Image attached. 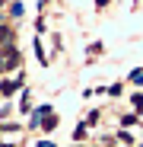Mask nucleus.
Returning a JSON list of instances; mask_svg holds the SVG:
<instances>
[{"instance_id": "8", "label": "nucleus", "mask_w": 143, "mask_h": 147, "mask_svg": "<svg viewBox=\"0 0 143 147\" xmlns=\"http://www.w3.org/2000/svg\"><path fill=\"white\" fill-rule=\"evenodd\" d=\"M86 134H89V128H86V125H83V121H80V125L73 128V141H83Z\"/></svg>"}, {"instance_id": "18", "label": "nucleus", "mask_w": 143, "mask_h": 147, "mask_svg": "<svg viewBox=\"0 0 143 147\" xmlns=\"http://www.w3.org/2000/svg\"><path fill=\"white\" fill-rule=\"evenodd\" d=\"M140 147H143V144H140Z\"/></svg>"}, {"instance_id": "15", "label": "nucleus", "mask_w": 143, "mask_h": 147, "mask_svg": "<svg viewBox=\"0 0 143 147\" xmlns=\"http://www.w3.org/2000/svg\"><path fill=\"white\" fill-rule=\"evenodd\" d=\"M0 147H16V144H3V141H0Z\"/></svg>"}, {"instance_id": "2", "label": "nucleus", "mask_w": 143, "mask_h": 147, "mask_svg": "<svg viewBox=\"0 0 143 147\" xmlns=\"http://www.w3.org/2000/svg\"><path fill=\"white\" fill-rule=\"evenodd\" d=\"M19 86H22V74H16V80H3V83H0V96H7V99H10Z\"/></svg>"}, {"instance_id": "3", "label": "nucleus", "mask_w": 143, "mask_h": 147, "mask_svg": "<svg viewBox=\"0 0 143 147\" xmlns=\"http://www.w3.org/2000/svg\"><path fill=\"white\" fill-rule=\"evenodd\" d=\"M41 131H57V115H54V112L41 118Z\"/></svg>"}, {"instance_id": "1", "label": "nucleus", "mask_w": 143, "mask_h": 147, "mask_svg": "<svg viewBox=\"0 0 143 147\" xmlns=\"http://www.w3.org/2000/svg\"><path fill=\"white\" fill-rule=\"evenodd\" d=\"M19 61H22V55H19V48L16 45H3V51H0V67H3V74L7 70H13V67H19Z\"/></svg>"}, {"instance_id": "4", "label": "nucleus", "mask_w": 143, "mask_h": 147, "mask_svg": "<svg viewBox=\"0 0 143 147\" xmlns=\"http://www.w3.org/2000/svg\"><path fill=\"white\" fill-rule=\"evenodd\" d=\"M127 99H130V106H134V112L140 115V112H143V93H130Z\"/></svg>"}, {"instance_id": "10", "label": "nucleus", "mask_w": 143, "mask_h": 147, "mask_svg": "<svg viewBox=\"0 0 143 147\" xmlns=\"http://www.w3.org/2000/svg\"><path fill=\"white\" fill-rule=\"evenodd\" d=\"M35 58H38V61H41V64H45V67H48V55H45V51H41V45H38V42H35Z\"/></svg>"}, {"instance_id": "12", "label": "nucleus", "mask_w": 143, "mask_h": 147, "mask_svg": "<svg viewBox=\"0 0 143 147\" xmlns=\"http://www.w3.org/2000/svg\"><path fill=\"white\" fill-rule=\"evenodd\" d=\"M105 93H108V96H121V86H118V83H114V86H105Z\"/></svg>"}, {"instance_id": "14", "label": "nucleus", "mask_w": 143, "mask_h": 147, "mask_svg": "<svg viewBox=\"0 0 143 147\" xmlns=\"http://www.w3.org/2000/svg\"><path fill=\"white\" fill-rule=\"evenodd\" d=\"M105 3H108V0H95V10H102V7H105Z\"/></svg>"}, {"instance_id": "5", "label": "nucleus", "mask_w": 143, "mask_h": 147, "mask_svg": "<svg viewBox=\"0 0 143 147\" xmlns=\"http://www.w3.org/2000/svg\"><path fill=\"white\" fill-rule=\"evenodd\" d=\"M121 125H124V128H137V125H140V115H137V112H134V115H124Z\"/></svg>"}, {"instance_id": "13", "label": "nucleus", "mask_w": 143, "mask_h": 147, "mask_svg": "<svg viewBox=\"0 0 143 147\" xmlns=\"http://www.w3.org/2000/svg\"><path fill=\"white\" fill-rule=\"evenodd\" d=\"M35 147H54V144H51V141H38Z\"/></svg>"}, {"instance_id": "6", "label": "nucleus", "mask_w": 143, "mask_h": 147, "mask_svg": "<svg viewBox=\"0 0 143 147\" xmlns=\"http://www.w3.org/2000/svg\"><path fill=\"white\" fill-rule=\"evenodd\" d=\"M127 80H130V83H137V86H143V67L130 70V74H127Z\"/></svg>"}, {"instance_id": "9", "label": "nucleus", "mask_w": 143, "mask_h": 147, "mask_svg": "<svg viewBox=\"0 0 143 147\" xmlns=\"http://www.w3.org/2000/svg\"><path fill=\"white\" fill-rule=\"evenodd\" d=\"M13 38V29L10 26H0V42H10Z\"/></svg>"}, {"instance_id": "11", "label": "nucleus", "mask_w": 143, "mask_h": 147, "mask_svg": "<svg viewBox=\"0 0 143 147\" xmlns=\"http://www.w3.org/2000/svg\"><path fill=\"white\" fill-rule=\"evenodd\" d=\"M118 138H121L124 144H134V134H130V128H121V134H118Z\"/></svg>"}, {"instance_id": "16", "label": "nucleus", "mask_w": 143, "mask_h": 147, "mask_svg": "<svg viewBox=\"0 0 143 147\" xmlns=\"http://www.w3.org/2000/svg\"><path fill=\"white\" fill-rule=\"evenodd\" d=\"M127 147H134V144H127Z\"/></svg>"}, {"instance_id": "7", "label": "nucleus", "mask_w": 143, "mask_h": 147, "mask_svg": "<svg viewBox=\"0 0 143 147\" xmlns=\"http://www.w3.org/2000/svg\"><path fill=\"white\" fill-rule=\"evenodd\" d=\"M19 99H22V102H19V109H22V112H32V106H29L32 93H29V90H22V96H19Z\"/></svg>"}, {"instance_id": "17", "label": "nucleus", "mask_w": 143, "mask_h": 147, "mask_svg": "<svg viewBox=\"0 0 143 147\" xmlns=\"http://www.w3.org/2000/svg\"><path fill=\"white\" fill-rule=\"evenodd\" d=\"M0 3H3V0H0Z\"/></svg>"}]
</instances>
